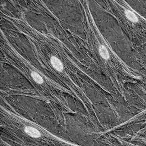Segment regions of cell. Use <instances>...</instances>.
Returning a JSON list of instances; mask_svg holds the SVG:
<instances>
[{
	"instance_id": "6da1fadb",
	"label": "cell",
	"mask_w": 146,
	"mask_h": 146,
	"mask_svg": "<svg viewBox=\"0 0 146 146\" xmlns=\"http://www.w3.org/2000/svg\"><path fill=\"white\" fill-rule=\"evenodd\" d=\"M25 131L26 134L30 136L31 137L37 138L41 136V133L37 129L31 127L26 126L24 129Z\"/></svg>"
},
{
	"instance_id": "7a4b0ae2",
	"label": "cell",
	"mask_w": 146,
	"mask_h": 146,
	"mask_svg": "<svg viewBox=\"0 0 146 146\" xmlns=\"http://www.w3.org/2000/svg\"><path fill=\"white\" fill-rule=\"evenodd\" d=\"M51 63L52 66L57 70L61 72L63 70V65L62 62L58 58L52 56L51 58Z\"/></svg>"
},
{
	"instance_id": "3957f363",
	"label": "cell",
	"mask_w": 146,
	"mask_h": 146,
	"mask_svg": "<svg viewBox=\"0 0 146 146\" xmlns=\"http://www.w3.org/2000/svg\"><path fill=\"white\" fill-rule=\"evenodd\" d=\"M125 15L127 18L131 22H137L138 21V19L135 14L131 11L126 10L125 11Z\"/></svg>"
},
{
	"instance_id": "277c9868",
	"label": "cell",
	"mask_w": 146,
	"mask_h": 146,
	"mask_svg": "<svg viewBox=\"0 0 146 146\" xmlns=\"http://www.w3.org/2000/svg\"><path fill=\"white\" fill-rule=\"evenodd\" d=\"M31 76L34 81L37 83L41 84L43 82V78L37 72H32L31 73Z\"/></svg>"
},
{
	"instance_id": "5b68a950",
	"label": "cell",
	"mask_w": 146,
	"mask_h": 146,
	"mask_svg": "<svg viewBox=\"0 0 146 146\" xmlns=\"http://www.w3.org/2000/svg\"><path fill=\"white\" fill-rule=\"evenodd\" d=\"M100 54L101 56L105 59H108L109 58V55L108 54V51L107 50L106 47L103 46H100L99 48Z\"/></svg>"
}]
</instances>
